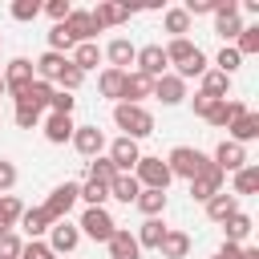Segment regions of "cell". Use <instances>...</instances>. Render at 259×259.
<instances>
[{
	"label": "cell",
	"instance_id": "cell-1",
	"mask_svg": "<svg viewBox=\"0 0 259 259\" xmlns=\"http://www.w3.org/2000/svg\"><path fill=\"white\" fill-rule=\"evenodd\" d=\"M113 125L121 130V138H150L154 134V113L146 109V105H125V101H117L113 105Z\"/></svg>",
	"mask_w": 259,
	"mask_h": 259
},
{
	"label": "cell",
	"instance_id": "cell-2",
	"mask_svg": "<svg viewBox=\"0 0 259 259\" xmlns=\"http://www.w3.org/2000/svg\"><path fill=\"white\" fill-rule=\"evenodd\" d=\"M134 178H138V186H142V190H166V186L174 182L170 166H166L162 158H154V154H142V158H138Z\"/></svg>",
	"mask_w": 259,
	"mask_h": 259
},
{
	"label": "cell",
	"instance_id": "cell-3",
	"mask_svg": "<svg viewBox=\"0 0 259 259\" xmlns=\"http://www.w3.org/2000/svg\"><path fill=\"white\" fill-rule=\"evenodd\" d=\"M206 162H210V158H206L202 150H194V146H174V150L166 154L170 174H174V178H186V182H190V178H194V174H198Z\"/></svg>",
	"mask_w": 259,
	"mask_h": 259
},
{
	"label": "cell",
	"instance_id": "cell-4",
	"mask_svg": "<svg viewBox=\"0 0 259 259\" xmlns=\"http://www.w3.org/2000/svg\"><path fill=\"white\" fill-rule=\"evenodd\" d=\"M77 231H81V235H89L93 243H109V235L117 231V223H113V214H109L105 206H85V214H81Z\"/></svg>",
	"mask_w": 259,
	"mask_h": 259
},
{
	"label": "cell",
	"instance_id": "cell-5",
	"mask_svg": "<svg viewBox=\"0 0 259 259\" xmlns=\"http://www.w3.org/2000/svg\"><path fill=\"white\" fill-rule=\"evenodd\" d=\"M223 182H227V174H223L214 162H206V166L190 178V198H194V202H206V198H214V194L223 190Z\"/></svg>",
	"mask_w": 259,
	"mask_h": 259
},
{
	"label": "cell",
	"instance_id": "cell-6",
	"mask_svg": "<svg viewBox=\"0 0 259 259\" xmlns=\"http://www.w3.org/2000/svg\"><path fill=\"white\" fill-rule=\"evenodd\" d=\"M0 77H4V93H8V97H20V93L36 81V73H32V61H28V57L8 61V69H4Z\"/></svg>",
	"mask_w": 259,
	"mask_h": 259
},
{
	"label": "cell",
	"instance_id": "cell-7",
	"mask_svg": "<svg viewBox=\"0 0 259 259\" xmlns=\"http://www.w3.org/2000/svg\"><path fill=\"white\" fill-rule=\"evenodd\" d=\"M40 206H45V214H49L53 223L69 219V210L77 206V182H61V186H53V194H49Z\"/></svg>",
	"mask_w": 259,
	"mask_h": 259
},
{
	"label": "cell",
	"instance_id": "cell-8",
	"mask_svg": "<svg viewBox=\"0 0 259 259\" xmlns=\"http://www.w3.org/2000/svg\"><path fill=\"white\" fill-rule=\"evenodd\" d=\"M138 12V4H121V0H101L89 16H93V24L97 28H117V24H125L130 16Z\"/></svg>",
	"mask_w": 259,
	"mask_h": 259
},
{
	"label": "cell",
	"instance_id": "cell-9",
	"mask_svg": "<svg viewBox=\"0 0 259 259\" xmlns=\"http://www.w3.org/2000/svg\"><path fill=\"white\" fill-rule=\"evenodd\" d=\"M105 158L113 162V170H117V174H134V166H138L142 150H138V142H134V138H113Z\"/></svg>",
	"mask_w": 259,
	"mask_h": 259
},
{
	"label": "cell",
	"instance_id": "cell-10",
	"mask_svg": "<svg viewBox=\"0 0 259 259\" xmlns=\"http://www.w3.org/2000/svg\"><path fill=\"white\" fill-rule=\"evenodd\" d=\"M214 32L223 40H235L243 32V20H239V0H219L214 8Z\"/></svg>",
	"mask_w": 259,
	"mask_h": 259
},
{
	"label": "cell",
	"instance_id": "cell-11",
	"mask_svg": "<svg viewBox=\"0 0 259 259\" xmlns=\"http://www.w3.org/2000/svg\"><path fill=\"white\" fill-rule=\"evenodd\" d=\"M134 73H142V77H150V81H158V77H166V53H162V45H142L138 49V57H134Z\"/></svg>",
	"mask_w": 259,
	"mask_h": 259
},
{
	"label": "cell",
	"instance_id": "cell-12",
	"mask_svg": "<svg viewBox=\"0 0 259 259\" xmlns=\"http://www.w3.org/2000/svg\"><path fill=\"white\" fill-rule=\"evenodd\" d=\"M77 243H81L77 223L61 219V223H53V227H49V251H53V255H69V251H77Z\"/></svg>",
	"mask_w": 259,
	"mask_h": 259
},
{
	"label": "cell",
	"instance_id": "cell-13",
	"mask_svg": "<svg viewBox=\"0 0 259 259\" xmlns=\"http://www.w3.org/2000/svg\"><path fill=\"white\" fill-rule=\"evenodd\" d=\"M210 162H214L223 174H227V170L235 174V170H243V166H247V146H239V142L223 138V142L214 146V158H210Z\"/></svg>",
	"mask_w": 259,
	"mask_h": 259
},
{
	"label": "cell",
	"instance_id": "cell-14",
	"mask_svg": "<svg viewBox=\"0 0 259 259\" xmlns=\"http://www.w3.org/2000/svg\"><path fill=\"white\" fill-rule=\"evenodd\" d=\"M73 150H77L81 158H97V154L105 150V134H101L97 125H77V130H73Z\"/></svg>",
	"mask_w": 259,
	"mask_h": 259
},
{
	"label": "cell",
	"instance_id": "cell-15",
	"mask_svg": "<svg viewBox=\"0 0 259 259\" xmlns=\"http://www.w3.org/2000/svg\"><path fill=\"white\" fill-rule=\"evenodd\" d=\"M61 24H65V28H69V36H73V40H77V45H85V40H93V36H97V32H101V28H97V24H93V16H89V12H85V8H73V12H69V16H65V20H61Z\"/></svg>",
	"mask_w": 259,
	"mask_h": 259
},
{
	"label": "cell",
	"instance_id": "cell-16",
	"mask_svg": "<svg viewBox=\"0 0 259 259\" xmlns=\"http://www.w3.org/2000/svg\"><path fill=\"white\" fill-rule=\"evenodd\" d=\"M101 57L109 61V69H121V73H130V65H134V57H138V49L125 40V36H113L105 49H101Z\"/></svg>",
	"mask_w": 259,
	"mask_h": 259
},
{
	"label": "cell",
	"instance_id": "cell-17",
	"mask_svg": "<svg viewBox=\"0 0 259 259\" xmlns=\"http://www.w3.org/2000/svg\"><path fill=\"white\" fill-rule=\"evenodd\" d=\"M154 97H158L162 105H182V101H186V81H178L174 73H166V77L154 81Z\"/></svg>",
	"mask_w": 259,
	"mask_h": 259
},
{
	"label": "cell",
	"instance_id": "cell-18",
	"mask_svg": "<svg viewBox=\"0 0 259 259\" xmlns=\"http://www.w3.org/2000/svg\"><path fill=\"white\" fill-rule=\"evenodd\" d=\"M146 97H154V81H150V77H142V73H125L121 101H125V105H142Z\"/></svg>",
	"mask_w": 259,
	"mask_h": 259
},
{
	"label": "cell",
	"instance_id": "cell-19",
	"mask_svg": "<svg viewBox=\"0 0 259 259\" xmlns=\"http://www.w3.org/2000/svg\"><path fill=\"white\" fill-rule=\"evenodd\" d=\"M105 247H109V259H142V247H138V239H134L130 231H121V227L109 235V243H105Z\"/></svg>",
	"mask_w": 259,
	"mask_h": 259
},
{
	"label": "cell",
	"instance_id": "cell-20",
	"mask_svg": "<svg viewBox=\"0 0 259 259\" xmlns=\"http://www.w3.org/2000/svg\"><path fill=\"white\" fill-rule=\"evenodd\" d=\"M53 93H57V89H53L49 81H32V85H28L20 97H12V101H16V105H28V109H40V113H45V105L53 101Z\"/></svg>",
	"mask_w": 259,
	"mask_h": 259
},
{
	"label": "cell",
	"instance_id": "cell-21",
	"mask_svg": "<svg viewBox=\"0 0 259 259\" xmlns=\"http://www.w3.org/2000/svg\"><path fill=\"white\" fill-rule=\"evenodd\" d=\"M243 113H247V105H243V101H235V97H223V101H219V105L206 113V121H210L214 130H223V125H231V121H235V117H243Z\"/></svg>",
	"mask_w": 259,
	"mask_h": 259
},
{
	"label": "cell",
	"instance_id": "cell-22",
	"mask_svg": "<svg viewBox=\"0 0 259 259\" xmlns=\"http://www.w3.org/2000/svg\"><path fill=\"white\" fill-rule=\"evenodd\" d=\"M73 117H65V113H49L45 117V138L53 142V146H65V142H73Z\"/></svg>",
	"mask_w": 259,
	"mask_h": 259
},
{
	"label": "cell",
	"instance_id": "cell-23",
	"mask_svg": "<svg viewBox=\"0 0 259 259\" xmlns=\"http://www.w3.org/2000/svg\"><path fill=\"white\" fill-rule=\"evenodd\" d=\"M227 130H231V142L247 146V142H255V138H259V113H251V109H247V113H243V117H235Z\"/></svg>",
	"mask_w": 259,
	"mask_h": 259
},
{
	"label": "cell",
	"instance_id": "cell-24",
	"mask_svg": "<svg viewBox=\"0 0 259 259\" xmlns=\"http://www.w3.org/2000/svg\"><path fill=\"white\" fill-rule=\"evenodd\" d=\"M235 210H239V198H235V194H227V190H219L214 198H206V219H210V223H219V227H223V219H231Z\"/></svg>",
	"mask_w": 259,
	"mask_h": 259
},
{
	"label": "cell",
	"instance_id": "cell-25",
	"mask_svg": "<svg viewBox=\"0 0 259 259\" xmlns=\"http://www.w3.org/2000/svg\"><path fill=\"white\" fill-rule=\"evenodd\" d=\"M162 53H166V65H174V69H182L194 53H198V45L194 40H186V36H174L170 45H162Z\"/></svg>",
	"mask_w": 259,
	"mask_h": 259
},
{
	"label": "cell",
	"instance_id": "cell-26",
	"mask_svg": "<svg viewBox=\"0 0 259 259\" xmlns=\"http://www.w3.org/2000/svg\"><path fill=\"white\" fill-rule=\"evenodd\" d=\"M16 227H24V235H28V239H40V235L53 227V219L45 214V206H28V210L20 214V223H16Z\"/></svg>",
	"mask_w": 259,
	"mask_h": 259
},
{
	"label": "cell",
	"instance_id": "cell-27",
	"mask_svg": "<svg viewBox=\"0 0 259 259\" xmlns=\"http://www.w3.org/2000/svg\"><path fill=\"white\" fill-rule=\"evenodd\" d=\"M166 231H170V227H166L162 219H146V223L138 227V235H134V239H138V247L158 251V247H162V239H166Z\"/></svg>",
	"mask_w": 259,
	"mask_h": 259
},
{
	"label": "cell",
	"instance_id": "cell-28",
	"mask_svg": "<svg viewBox=\"0 0 259 259\" xmlns=\"http://www.w3.org/2000/svg\"><path fill=\"white\" fill-rule=\"evenodd\" d=\"M158 251H162V259H186V255H190V235H186V231H174V227H170Z\"/></svg>",
	"mask_w": 259,
	"mask_h": 259
},
{
	"label": "cell",
	"instance_id": "cell-29",
	"mask_svg": "<svg viewBox=\"0 0 259 259\" xmlns=\"http://www.w3.org/2000/svg\"><path fill=\"white\" fill-rule=\"evenodd\" d=\"M20 214H24V202H20L16 194H0V235H8V231H16V223H20Z\"/></svg>",
	"mask_w": 259,
	"mask_h": 259
},
{
	"label": "cell",
	"instance_id": "cell-30",
	"mask_svg": "<svg viewBox=\"0 0 259 259\" xmlns=\"http://www.w3.org/2000/svg\"><path fill=\"white\" fill-rule=\"evenodd\" d=\"M97 61H101V49H97V40H85V45H73V57H69V65H73V69H81V73H89V69H97Z\"/></svg>",
	"mask_w": 259,
	"mask_h": 259
},
{
	"label": "cell",
	"instance_id": "cell-31",
	"mask_svg": "<svg viewBox=\"0 0 259 259\" xmlns=\"http://www.w3.org/2000/svg\"><path fill=\"white\" fill-rule=\"evenodd\" d=\"M69 65V57H61V53H40V61L32 65V73H36V81H57V73Z\"/></svg>",
	"mask_w": 259,
	"mask_h": 259
},
{
	"label": "cell",
	"instance_id": "cell-32",
	"mask_svg": "<svg viewBox=\"0 0 259 259\" xmlns=\"http://www.w3.org/2000/svg\"><path fill=\"white\" fill-rule=\"evenodd\" d=\"M97 89H101V97H109V101L117 105V101H121V89H125V73H121V69H101Z\"/></svg>",
	"mask_w": 259,
	"mask_h": 259
},
{
	"label": "cell",
	"instance_id": "cell-33",
	"mask_svg": "<svg viewBox=\"0 0 259 259\" xmlns=\"http://www.w3.org/2000/svg\"><path fill=\"white\" fill-rule=\"evenodd\" d=\"M134 206H138L146 219H162V210H166V190H138Z\"/></svg>",
	"mask_w": 259,
	"mask_h": 259
},
{
	"label": "cell",
	"instance_id": "cell-34",
	"mask_svg": "<svg viewBox=\"0 0 259 259\" xmlns=\"http://www.w3.org/2000/svg\"><path fill=\"white\" fill-rule=\"evenodd\" d=\"M223 235H227V243H239L243 247V239L251 235V214L247 210H235L231 219H223Z\"/></svg>",
	"mask_w": 259,
	"mask_h": 259
},
{
	"label": "cell",
	"instance_id": "cell-35",
	"mask_svg": "<svg viewBox=\"0 0 259 259\" xmlns=\"http://www.w3.org/2000/svg\"><path fill=\"white\" fill-rule=\"evenodd\" d=\"M138 190H142V186H138L134 174H117V178L109 182V198H117V202H125V206L138 198Z\"/></svg>",
	"mask_w": 259,
	"mask_h": 259
},
{
	"label": "cell",
	"instance_id": "cell-36",
	"mask_svg": "<svg viewBox=\"0 0 259 259\" xmlns=\"http://www.w3.org/2000/svg\"><path fill=\"white\" fill-rule=\"evenodd\" d=\"M105 198H109V190H105L101 182H93V178L77 182V202H85V206H105Z\"/></svg>",
	"mask_w": 259,
	"mask_h": 259
},
{
	"label": "cell",
	"instance_id": "cell-37",
	"mask_svg": "<svg viewBox=\"0 0 259 259\" xmlns=\"http://www.w3.org/2000/svg\"><path fill=\"white\" fill-rule=\"evenodd\" d=\"M227 89H231V77H223L219 69H206L202 73V85H198V93H210V97H227Z\"/></svg>",
	"mask_w": 259,
	"mask_h": 259
},
{
	"label": "cell",
	"instance_id": "cell-38",
	"mask_svg": "<svg viewBox=\"0 0 259 259\" xmlns=\"http://www.w3.org/2000/svg\"><path fill=\"white\" fill-rule=\"evenodd\" d=\"M255 190H259V166L247 162L243 170H235V190H231V194L239 198V194H255Z\"/></svg>",
	"mask_w": 259,
	"mask_h": 259
},
{
	"label": "cell",
	"instance_id": "cell-39",
	"mask_svg": "<svg viewBox=\"0 0 259 259\" xmlns=\"http://www.w3.org/2000/svg\"><path fill=\"white\" fill-rule=\"evenodd\" d=\"M162 24H166L170 40H174V36H186V32H190V16H186L182 8H166V12H162Z\"/></svg>",
	"mask_w": 259,
	"mask_h": 259
},
{
	"label": "cell",
	"instance_id": "cell-40",
	"mask_svg": "<svg viewBox=\"0 0 259 259\" xmlns=\"http://www.w3.org/2000/svg\"><path fill=\"white\" fill-rule=\"evenodd\" d=\"M235 53H239V57L259 53V24H243V32L235 36Z\"/></svg>",
	"mask_w": 259,
	"mask_h": 259
},
{
	"label": "cell",
	"instance_id": "cell-41",
	"mask_svg": "<svg viewBox=\"0 0 259 259\" xmlns=\"http://www.w3.org/2000/svg\"><path fill=\"white\" fill-rule=\"evenodd\" d=\"M89 178H93V182H101V186L109 190V182L117 178V170H113V162H109V158H101V154H97V158H89Z\"/></svg>",
	"mask_w": 259,
	"mask_h": 259
},
{
	"label": "cell",
	"instance_id": "cell-42",
	"mask_svg": "<svg viewBox=\"0 0 259 259\" xmlns=\"http://www.w3.org/2000/svg\"><path fill=\"white\" fill-rule=\"evenodd\" d=\"M73 45H77V40L69 36L65 24H53V28H49V53H61V57H65V53H73Z\"/></svg>",
	"mask_w": 259,
	"mask_h": 259
},
{
	"label": "cell",
	"instance_id": "cell-43",
	"mask_svg": "<svg viewBox=\"0 0 259 259\" xmlns=\"http://www.w3.org/2000/svg\"><path fill=\"white\" fill-rule=\"evenodd\" d=\"M239 65H243V57L235 53V45H223V49H219V57H214V69H219L223 77H231Z\"/></svg>",
	"mask_w": 259,
	"mask_h": 259
},
{
	"label": "cell",
	"instance_id": "cell-44",
	"mask_svg": "<svg viewBox=\"0 0 259 259\" xmlns=\"http://www.w3.org/2000/svg\"><path fill=\"white\" fill-rule=\"evenodd\" d=\"M206 69H210V61H206V53L198 49V53H194V57H190V61H186V65H182L174 77H178V81H190V77H202Z\"/></svg>",
	"mask_w": 259,
	"mask_h": 259
},
{
	"label": "cell",
	"instance_id": "cell-45",
	"mask_svg": "<svg viewBox=\"0 0 259 259\" xmlns=\"http://www.w3.org/2000/svg\"><path fill=\"white\" fill-rule=\"evenodd\" d=\"M81 81H85V73H81V69H73V65H65V69L57 73V81H53V85H61V93H77V89H81Z\"/></svg>",
	"mask_w": 259,
	"mask_h": 259
},
{
	"label": "cell",
	"instance_id": "cell-46",
	"mask_svg": "<svg viewBox=\"0 0 259 259\" xmlns=\"http://www.w3.org/2000/svg\"><path fill=\"white\" fill-rule=\"evenodd\" d=\"M8 12H12V20H36L40 16V0H16Z\"/></svg>",
	"mask_w": 259,
	"mask_h": 259
},
{
	"label": "cell",
	"instance_id": "cell-47",
	"mask_svg": "<svg viewBox=\"0 0 259 259\" xmlns=\"http://www.w3.org/2000/svg\"><path fill=\"white\" fill-rule=\"evenodd\" d=\"M20 247H24V239H20L16 231L0 235V259H20Z\"/></svg>",
	"mask_w": 259,
	"mask_h": 259
},
{
	"label": "cell",
	"instance_id": "cell-48",
	"mask_svg": "<svg viewBox=\"0 0 259 259\" xmlns=\"http://www.w3.org/2000/svg\"><path fill=\"white\" fill-rule=\"evenodd\" d=\"M20 259H57V255L49 251V243H40V239H28V243L20 247Z\"/></svg>",
	"mask_w": 259,
	"mask_h": 259
},
{
	"label": "cell",
	"instance_id": "cell-49",
	"mask_svg": "<svg viewBox=\"0 0 259 259\" xmlns=\"http://www.w3.org/2000/svg\"><path fill=\"white\" fill-rule=\"evenodd\" d=\"M40 12H49V16H53V24H61V20L73 12V4H69V0H49V4H40Z\"/></svg>",
	"mask_w": 259,
	"mask_h": 259
},
{
	"label": "cell",
	"instance_id": "cell-50",
	"mask_svg": "<svg viewBox=\"0 0 259 259\" xmlns=\"http://www.w3.org/2000/svg\"><path fill=\"white\" fill-rule=\"evenodd\" d=\"M49 105H53V113H65V117H73V105H77V97H73V93H61V89H57Z\"/></svg>",
	"mask_w": 259,
	"mask_h": 259
},
{
	"label": "cell",
	"instance_id": "cell-51",
	"mask_svg": "<svg viewBox=\"0 0 259 259\" xmlns=\"http://www.w3.org/2000/svg\"><path fill=\"white\" fill-rule=\"evenodd\" d=\"M16 125H20V130H36V125H40V109L16 105Z\"/></svg>",
	"mask_w": 259,
	"mask_h": 259
},
{
	"label": "cell",
	"instance_id": "cell-52",
	"mask_svg": "<svg viewBox=\"0 0 259 259\" xmlns=\"http://www.w3.org/2000/svg\"><path fill=\"white\" fill-rule=\"evenodd\" d=\"M214 105H219V97H210V93H194V97H190V109H194L198 117H206Z\"/></svg>",
	"mask_w": 259,
	"mask_h": 259
},
{
	"label": "cell",
	"instance_id": "cell-53",
	"mask_svg": "<svg viewBox=\"0 0 259 259\" xmlns=\"http://www.w3.org/2000/svg\"><path fill=\"white\" fill-rule=\"evenodd\" d=\"M12 186H16V166H12V162H4V158H0V194H8V190H12Z\"/></svg>",
	"mask_w": 259,
	"mask_h": 259
},
{
	"label": "cell",
	"instance_id": "cell-54",
	"mask_svg": "<svg viewBox=\"0 0 259 259\" xmlns=\"http://www.w3.org/2000/svg\"><path fill=\"white\" fill-rule=\"evenodd\" d=\"M219 255H223V259H239V243H227V239H223V247H219Z\"/></svg>",
	"mask_w": 259,
	"mask_h": 259
},
{
	"label": "cell",
	"instance_id": "cell-55",
	"mask_svg": "<svg viewBox=\"0 0 259 259\" xmlns=\"http://www.w3.org/2000/svg\"><path fill=\"white\" fill-rule=\"evenodd\" d=\"M239 259H259V247H239Z\"/></svg>",
	"mask_w": 259,
	"mask_h": 259
},
{
	"label": "cell",
	"instance_id": "cell-56",
	"mask_svg": "<svg viewBox=\"0 0 259 259\" xmlns=\"http://www.w3.org/2000/svg\"><path fill=\"white\" fill-rule=\"evenodd\" d=\"M0 97H4V77H0Z\"/></svg>",
	"mask_w": 259,
	"mask_h": 259
},
{
	"label": "cell",
	"instance_id": "cell-57",
	"mask_svg": "<svg viewBox=\"0 0 259 259\" xmlns=\"http://www.w3.org/2000/svg\"><path fill=\"white\" fill-rule=\"evenodd\" d=\"M210 259H223V255H219V251H214V255H210Z\"/></svg>",
	"mask_w": 259,
	"mask_h": 259
},
{
	"label": "cell",
	"instance_id": "cell-58",
	"mask_svg": "<svg viewBox=\"0 0 259 259\" xmlns=\"http://www.w3.org/2000/svg\"><path fill=\"white\" fill-rule=\"evenodd\" d=\"M0 45H4V36H0Z\"/></svg>",
	"mask_w": 259,
	"mask_h": 259
}]
</instances>
